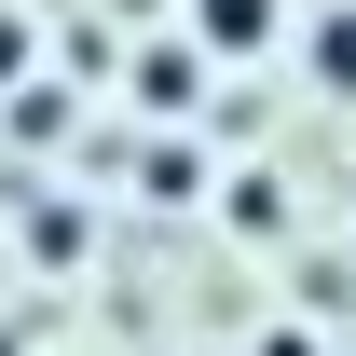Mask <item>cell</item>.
I'll return each instance as SVG.
<instances>
[{"mask_svg":"<svg viewBox=\"0 0 356 356\" xmlns=\"http://www.w3.org/2000/svg\"><path fill=\"white\" fill-rule=\"evenodd\" d=\"M192 96H206V55H192V42H151V55H137V110H192Z\"/></svg>","mask_w":356,"mask_h":356,"instance_id":"obj_2","label":"cell"},{"mask_svg":"<svg viewBox=\"0 0 356 356\" xmlns=\"http://www.w3.org/2000/svg\"><path fill=\"white\" fill-rule=\"evenodd\" d=\"M178 42H192V55H261V42H274V0H192Z\"/></svg>","mask_w":356,"mask_h":356,"instance_id":"obj_1","label":"cell"},{"mask_svg":"<svg viewBox=\"0 0 356 356\" xmlns=\"http://www.w3.org/2000/svg\"><path fill=\"white\" fill-rule=\"evenodd\" d=\"M261 356H329V343H315L302 315H288V329H261Z\"/></svg>","mask_w":356,"mask_h":356,"instance_id":"obj_5","label":"cell"},{"mask_svg":"<svg viewBox=\"0 0 356 356\" xmlns=\"http://www.w3.org/2000/svg\"><path fill=\"white\" fill-rule=\"evenodd\" d=\"M0 83H28V14H0Z\"/></svg>","mask_w":356,"mask_h":356,"instance_id":"obj_4","label":"cell"},{"mask_svg":"<svg viewBox=\"0 0 356 356\" xmlns=\"http://www.w3.org/2000/svg\"><path fill=\"white\" fill-rule=\"evenodd\" d=\"M315 83H329V96H356V0H343V14H315Z\"/></svg>","mask_w":356,"mask_h":356,"instance_id":"obj_3","label":"cell"}]
</instances>
